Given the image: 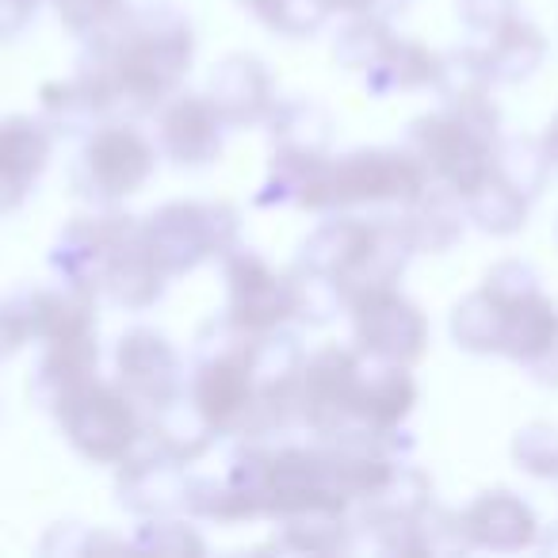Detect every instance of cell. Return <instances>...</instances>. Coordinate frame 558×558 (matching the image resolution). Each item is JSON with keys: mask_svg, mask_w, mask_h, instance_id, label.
Here are the masks:
<instances>
[{"mask_svg": "<svg viewBox=\"0 0 558 558\" xmlns=\"http://www.w3.org/2000/svg\"><path fill=\"white\" fill-rule=\"evenodd\" d=\"M157 169V142L123 119H108L88 134L77 165H73V192L96 207H116L146 187Z\"/></svg>", "mask_w": 558, "mask_h": 558, "instance_id": "5", "label": "cell"}, {"mask_svg": "<svg viewBox=\"0 0 558 558\" xmlns=\"http://www.w3.org/2000/svg\"><path fill=\"white\" fill-rule=\"evenodd\" d=\"M146 433L157 448H165L172 459H180V463H195V459H203L210 451V444L218 440V433L203 421V413L195 410L187 395H177L169 405H161V410L149 413Z\"/></svg>", "mask_w": 558, "mask_h": 558, "instance_id": "28", "label": "cell"}, {"mask_svg": "<svg viewBox=\"0 0 558 558\" xmlns=\"http://www.w3.org/2000/svg\"><path fill=\"white\" fill-rule=\"evenodd\" d=\"M54 417L62 425V436L77 456L88 463L119 466L134 451V444L146 433V421L138 413V402L126 395L119 383L88 379L73 387L65 398H58Z\"/></svg>", "mask_w": 558, "mask_h": 558, "instance_id": "3", "label": "cell"}, {"mask_svg": "<svg viewBox=\"0 0 558 558\" xmlns=\"http://www.w3.org/2000/svg\"><path fill=\"white\" fill-rule=\"evenodd\" d=\"M352 341L364 356L413 367L428 352V318L398 288L360 291L349 299Z\"/></svg>", "mask_w": 558, "mask_h": 558, "instance_id": "8", "label": "cell"}, {"mask_svg": "<svg viewBox=\"0 0 558 558\" xmlns=\"http://www.w3.org/2000/svg\"><path fill=\"white\" fill-rule=\"evenodd\" d=\"M142 230L154 248L157 264L169 279L187 276L199 264L226 256L238 245L241 218L230 203H199L172 199L161 203L149 218H142Z\"/></svg>", "mask_w": 558, "mask_h": 558, "instance_id": "4", "label": "cell"}, {"mask_svg": "<svg viewBox=\"0 0 558 558\" xmlns=\"http://www.w3.org/2000/svg\"><path fill=\"white\" fill-rule=\"evenodd\" d=\"M352 505L344 501H311L299 509L276 517V539L279 547L303 550V555H333V550L349 547Z\"/></svg>", "mask_w": 558, "mask_h": 558, "instance_id": "23", "label": "cell"}, {"mask_svg": "<svg viewBox=\"0 0 558 558\" xmlns=\"http://www.w3.org/2000/svg\"><path fill=\"white\" fill-rule=\"evenodd\" d=\"M463 210H466V222H474L489 238H512V233L524 230L532 199H524L517 187H509L501 177L489 172L478 187H471L463 195Z\"/></svg>", "mask_w": 558, "mask_h": 558, "instance_id": "30", "label": "cell"}, {"mask_svg": "<svg viewBox=\"0 0 558 558\" xmlns=\"http://www.w3.org/2000/svg\"><path fill=\"white\" fill-rule=\"evenodd\" d=\"M39 100H43V119L58 134H93L96 126L111 119L108 100H104V93L85 73H73L70 81L43 85Z\"/></svg>", "mask_w": 558, "mask_h": 558, "instance_id": "26", "label": "cell"}, {"mask_svg": "<svg viewBox=\"0 0 558 558\" xmlns=\"http://www.w3.org/2000/svg\"><path fill=\"white\" fill-rule=\"evenodd\" d=\"M96 367H100V341H96V329L77 337H58V341L43 344V356L32 372V398L43 410H54L58 398H65L73 387L96 379Z\"/></svg>", "mask_w": 558, "mask_h": 558, "instance_id": "22", "label": "cell"}, {"mask_svg": "<svg viewBox=\"0 0 558 558\" xmlns=\"http://www.w3.org/2000/svg\"><path fill=\"white\" fill-rule=\"evenodd\" d=\"M463 535L471 547L497 550V555H517L539 543V520L535 509L512 489H486L463 512Z\"/></svg>", "mask_w": 558, "mask_h": 558, "instance_id": "20", "label": "cell"}, {"mask_svg": "<svg viewBox=\"0 0 558 558\" xmlns=\"http://www.w3.org/2000/svg\"><path fill=\"white\" fill-rule=\"evenodd\" d=\"M375 241V218H360L349 210H337L329 215L311 238L299 245V271H311V276L333 279L341 295H349L352 279L360 276L367 253H372Z\"/></svg>", "mask_w": 558, "mask_h": 558, "instance_id": "17", "label": "cell"}, {"mask_svg": "<svg viewBox=\"0 0 558 558\" xmlns=\"http://www.w3.org/2000/svg\"><path fill=\"white\" fill-rule=\"evenodd\" d=\"M157 116V154L180 169H207L226 149V119L215 111L207 93H172Z\"/></svg>", "mask_w": 558, "mask_h": 558, "instance_id": "12", "label": "cell"}, {"mask_svg": "<svg viewBox=\"0 0 558 558\" xmlns=\"http://www.w3.org/2000/svg\"><path fill=\"white\" fill-rule=\"evenodd\" d=\"M555 245H558V222H555Z\"/></svg>", "mask_w": 558, "mask_h": 558, "instance_id": "45", "label": "cell"}, {"mask_svg": "<svg viewBox=\"0 0 558 558\" xmlns=\"http://www.w3.org/2000/svg\"><path fill=\"white\" fill-rule=\"evenodd\" d=\"M70 35H77L85 47L111 39L131 16V0H50Z\"/></svg>", "mask_w": 558, "mask_h": 558, "instance_id": "33", "label": "cell"}, {"mask_svg": "<svg viewBox=\"0 0 558 558\" xmlns=\"http://www.w3.org/2000/svg\"><path fill=\"white\" fill-rule=\"evenodd\" d=\"M207 100L226 119V126H253L268 123L271 108L279 104L276 81L268 65L256 54H226L215 62L207 77Z\"/></svg>", "mask_w": 558, "mask_h": 558, "instance_id": "19", "label": "cell"}, {"mask_svg": "<svg viewBox=\"0 0 558 558\" xmlns=\"http://www.w3.org/2000/svg\"><path fill=\"white\" fill-rule=\"evenodd\" d=\"M27 341H32V329H27V318H24V311H20V303L16 299L0 303V356H12V352H20Z\"/></svg>", "mask_w": 558, "mask_h": 558, "instance_id": "41", "label": "cell"}, {"mask_svg": "<svg viewBox=\"0 0 558 558\" xmlns=\"http://www.w3.org/2000/svg\"><path fill=\"white\" fill-rule=\"evenodd\" d=\"M238 4L283 39H311L333 16L329 0H238Z\"/></svg>", "mask_w": 558, "mask_h": 558, "instance_id": "34", "label": "cell"}, {"mask_svg": "<svg viewBox=\"0 0 558 558\" xmlns=\"http://www.w3.org/2000/svg\"><path fill=\"white\" fill-rule=\"evenodd\" d=\"M184 509L199 520H215V524H233V520H253L230 482L218 478H187Z\"/></svg>", "mask_w": 558, "mask_h": 558, "instance_id": "37", "label": "cell"}, {"mask_svg": "<svg viewBox=\"0 0 558 558\" xmlns=\"http://www.w3.org/2000/svg\"><path fill=\"white\" fill-rule=\"evenodd\" d=\"M226 271V318L248 333H271L295 318L299 288L295 271H279L253 248L233 245L222 256Z\"/></svg>", "mask_w": 558, "mask_h": 558, "instance_id": "7", "label": "cell"}, {"mask_svg": "<svg viewBox=\"0 0 558 558\" xmlns=\"http://www.w3.org/2000/svg\"><path fill=\"white\" fill-rule=\"evenodd\" d=\"M436 93L444 104L471 100V96H486L494 88L486 70V54L478 47H456L440 54V73H436Z\"/></svg>", "mask_w": 558, "mask_h": 558, "instance_id": "36", "label": "cell"}, {"mask_svg": "<svg viewBox=\"0 0 558 558\" xmlns=\"http://www.w3.org/2000/svg\"><path fill=\"white\" fill-rule=\"evenodd\" d=\"M486 70H489V81L494 85H520V81L535 77L547 58V39L535 24L527 20L512 16L509 24H501L494 35H486Z\"/></svg>", "mask_w": 558, "mask_h": 558, "instance_id": "25", "label": "cell"}, {"mask_svg": "<svg viewBox=\"0 0 558 558\" xmlns=\"http://www.w3.org/2000/svg\"><path fill=\"white\" fill-rule=\"evenodd\" d=\"M436 73H440V54L436 50L413 39H395L387 47V54L364 73V85L372 96L417 93V88L436 85Z\"/></svg>", "mask_w": 558, "mask_h": 558, "instance_id": "27", "label": "cell"}, {"mask_svg": "<svg viewBox=\"0 0 558 558\" xmlns=\"http://www.w3.org/2000/svg\"><path fill=\"white\" fill-rule=\"evenodd\" d=\"M43 0H0V43H12L35 24Z\"/></svg>", "mask_w": 558, "mask_h": 558, "instance_id": "42", "label": "cell"}, {"mask_svg": "<svg viewBox=\"0 0 558 558\" xmlns=\"http://www.w3.org/2000/svg\"><path fill=\"white\" fill-rule=\"evenodd\" d=\"M119 387L138 402V410H161L187 387V367L177 344L149 326H134L116 344Z\"/></svg>", "mask_w": 558, "mask_h": 558, "instance_id": "9", "label": "cell"}, {"mask_svg": "<svg viewBox=\"0 0 558 558\" xmlns=\"http://www.w3.org/2000/svg\"><path fill=\"white\" fill-rule=\"evenodd\" d=\"M96 291L81 288L73 279L58 276L54 283H39L16 295L20 311L32 329V341H58V337H77L96 329Z\"/></svg>", "mask_w": 558, "mask_h": 558, "instance_id": "21", "label": "cell"}, {"mask_svg": "<svg viewBox=\"0 0 558 558\" xmlns=\"http://www.w3.org/2000/svg\"><path fill=\"white\" fill-rule=\"evenodd\" d=\"M505 314H509V303H501L494 291H471L451 311V341L471 356H497L505 337Z\"/></svg>", "mask_w": 558, "mask_h": 558, "instance_id": "29", "label": "cell"}, {"mask_svg": "<svg viewBox=\"0 0 558 558\" xmlns=\"http://www.w3.org/2000/svg\"><path fill=\"white\" fill-rule=\"evenodd\" d=\"M195 58L192 20L172 0H149L131 9L111 39L85 47L77 73L104 93L116 116H149L180 93Z\"/></svg>", "mask_w": 558, "mask_h": 558, "instance_id": "1", "label": "cell"}, {"mask_svg": "<svg viewBox=\"0 0 558 558\" xmlns=\"http://www.w3.org/2000/svg\"><path fill=\"white\" fill-rule=\"evenodd\" d=\"M543 149H547L550 165H555V169H558V116H555V119H550L547 134H543Z\"/></svg>", "mask_w": 558, "mask_h": 558, "instance_id": "44", "label": "cell"}, {"mask_svg": "<svg viewBox=\"0 0 558 558\" xmlns=\"http://www.w3.org/2000/svg\"><path fill=\"white\" fill-rule=\"evenodd\" d=\"M165 279L169 276L157 264L146 230H142L138 218H131L116 238V245H111L108 260H104L100 279H96V295L111 299L123 311H149L165 295Z\"/></svg>", "mask_w": 558, "mask_h": 558, "instance_id": "15", "label": "cell"}, {"mask_svg": "<svg viewBox=\"0 0 558 558\" xmlns=\"http://www.w3.org/2000/svg\"><path fill=\"white\" fill-rule=\"evenodd\" d=\"M360 372V349H329L306 356L303 375H299V413L303 425L322 440L349 433L352 428V387Z\"/></svg>", "mask_w": 558, "mask_h": 558, "instance_id": "10", "label": "cell"}, {"mask_svg": "<svg viewBox=\"0 0 558 558\" xmlns=\"http://www.w3.org/2000/svg\"><path fill=\"white\" fill-rule=\"evenodd\" d=\"M184 466L187 463H180L165 448H157L149 440V433H142L134 451L119 463V478H116L119 505L142 520L172 517L177 509H184V497H187Z\"/></svg>", "mask_w": 558, "mask_h": 558, "instance_id": "13", "label": "cell"}, {"mask_svg": "<svg viewBox=\"0 0 558 558\" xmlns=\"http://www.w3.org/2000/svg\"><path fill=\"white\" fill-rule=\"evenodd\" d=\"M271 142L276 149H291V154H326L333 142V119L326 108H318L314 100H279L268 116Z\"/></svg>", "mask_w": 558, "mask_h": 558, "instance_id": "31", "label": "cell"}, {"mask_svg": "<svg viewBox=\"0 0 558 558\" xmlns=\"http://www.w3.org/2000/svg\"><path fill=\"white\" fill-rule=\"evenodd\" d=\"M433 187L425 165L405 146L398 149H352L344 157H322L306 177L295 207L314 215H337L356 207H410Z\"/></svg>", "mask_w": 558, "mask_h": 558, "instance_id": "2", "label": "cell"}, {"mask_svg": "<svg viewBox=\"0 0 558 558\" xmlns=\"http://www.w3.org/2000/svg\"><path fill=\"white\" fill-rule=\"evenodd\" d=\"M402 146L425 165L433 184H444L463 199L471 187L494 172V146L478 131L463 123L451 108H440L433 116H421L405 126Z\"/></svg>", "mask_w": 558, "mask_h": 558, "instance_id": "6", "label": "cell"}, {"mask_svg": "<svg viewBox=\"0 0 558 558\" xmlns=\"http://www.w3.org/2000/svg\"><path fill=\"white\" fill-rule=\"evenodd\" d=\"M398 35L390 32V20H379V16H349V24L341 27L333 43V58L341 70H352V73H367L383 54L387 47L395 43Z\"/></svg>", "mask_w": 558, "mask_h": 558, "instance_id": "35", "label": "cell"}, {"mask_svg": "<svg viewBox=\"0 0 558 558\" xmlns=\"http://www.w3.org/2000/svg\"><path fill=\"white\" fill-rule=\"evenodd\" d=\"M413 405H417V383H413L410 367L387 364V360H375L360 352L349 433L398 436V428L413 413Z\"/></svg>", "mask_w": 558, "mask_h": 558, "instance_id": "14", "label": "cell"}, {"mask_svg": "<svg viewBox=\"0 0 558 558\" xmlns=\"http://www.w3.org/2000/svg\"><path fill=\"white\" fill-rule=\"evenodd\" d=\"M512 16H517V0H459V20L474 35H494Z\"/></svg>", "mask_w": 558, "mask_h": 558, "instance_id": "40", "label": "cell"}, {"mask_svg": "<svg viewBox=\"0 0 558 558\" xmlns=\"http://www.w3.org/2000/svg\"><path fill=\"white\" fill-rule=\"evenodd\" d=\"M512 459L532 478H558V428L555 425H524L512 436Z\"/></svg>", "mask_w": 558, "mask_h": 558, "instance_id": "38", "label": "cell"}, {"mask_svg": "<svg viewBox=\"0 0 558 558\" xmlns=\"http://www.w3.org/2000/svg\"><path fill=\"white\" fill-rule=\"evenodd\" d=\"M402 226L413 241V253H448L463 238L466 210L451 187L433 184L421 199L402 207Z\"/></svg>", "mask_w": 558, "mask_h": 558, "instance_id": "24", "label": "cell"}, {"mask_svg": "<svg viewBox=\"0 0 558 558\" xmlns=\"http://www.w3.org/2000/svg\"><path fill=\"white\" fill-rule=\"evenodd\" d=\"M555 172L543 138H524V134H512V138H497L494 146V177H501L509 187H517L524 199H539V192L547 187V177Z\"/></svg>", "mask_w": 558, "mask_h": 558, "instance_id": "32", "label": "cell"}, {"mask_svg": "<svg viewBox=\"0 0 558 558\" xmlns=\"http://www.w3.org/2000/svg\"><path fill=\"white\" fill-rule=\"evenodd\" d=\"M50 154H54V131L47 119H0V215H9L32 199L50 165Z\"/></svg>", "mask_w": 558, "mask_h": 558, "instance_id": "18", "label": "cell"}, {"mask_svg": "<svg viewBox=\"0 0 558 558\" xmlns=\"http://www.w3.org/2000/svg\"><path fill=\"white\" fill-rule=\"evenodd\" d=\"M248 352L195 360V372L184 387V395L192 398V405L203 413V421L218 436H241L245 440L248 425H253L256 387H253V372H248Z\"/></svg>", "mask_w": 558, "mask_h": 558, "instance_id": "11", "label": "cell"}, {"mask_svg": "<svg viewBox=\"0 0 558 558\" xmlns=\"http://www.w3.org/2000/svg\"><path fill=\"white\" fill-rule=\"evenodd\" d=\"M329 9L344 12V16H379L390 20L398 12L410 9V0H329Z\"/></svg>", "mask_w": 558, "mask_h": 558, "instance_id": "43", "label": "cell"}, {"mask_svg": "<svg viewBox=\"0 0 558 558\" xmlns=\"http://www.w3.org/2000/svg\"><path fill=\"white\" fill-rule=\"evenodd\" d=\"M497 356L520 364L543 387H558V306L543 291L509 303Z\"/></svg>", "mask_w": 558, "mask_h": 558, "instance_id": "16", "label": "cell"}, {"mask_svg": "<svg viewBox=\"0 0 558 558\" xmlns=\"http://www.w3.org/2000/svg\"><path fill=\"white\" fill-rule=\"evenodd\" d=\"M131 547L138 550H161V555H203L207 543L195 527H187L184 520H172V517H146V524L134 532Z\"/></svg>", "mask_w": 558, "mask_h": 558, "instance_id": "39", "label": "cell"}]
</instances>
